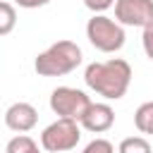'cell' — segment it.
Segmentation results:
<instances>
[{"label": "cell", "mask_w": 153, "mask_h": 153, "mask_svg": "<svg viewBox=\"0 0 153 153\" xmlns=\"http://www.w3.org/2000/svg\"><path fill=\"white\" fill-rule=\"evenodd\" d=\"M84 81L91 91H96L105 100H120L131 84V65L122 57L91 62L84 69Z\"/></svg>", "instance_id": "6da1fadb"}, {"label": "cell", "mask_w": 153, "mask_h": 153, "mask_svg": "<svg viewBox=\"0 0 153 153\" xmlns=\"http://www.w3.org/2000/svg\"><path fill=\"white\" fill-rule=\"evenodd\" d=\"M81 60H84L81 48L74 41L65 38V41L48 45L43 53H38L33 60V69L38 76H62V74H69L72 69H76L81 65Z\"/></svg>", "instance_id": "7a4b0ae2"}, {"label": "cell", "mask_w": 153, "mask_h": 153, "mask_svg": "<svg viewBox=\"0 0 153 153\" xmlns=\"http://www.w3.org/2000/svg\"><path fill=\"white\" fill-rule=\"evenodd\" d=\"M86 38L88 43L100 53H117L124 45V26H120L115 19L105 14H93L86 24Z\"/></svg>", "instance_id": "3957f363"}, {"label": "cell", "mask_w": 153, "mask_h": 153, "mask_svg": "<svg viewBox=\"0 0 153 153\" xmlns=\"http://www.w3.org/2000/svg\"><path fill=\"white\" fill-rule=\"evenodd\" d=\"M81 139V129L79 122L74 120H62L57 117L55 122H50L43 131H41V146L48 153H67L72 148H76Z\"/></svg>", "instance_id": "277c9868"}, {"label": "cell", "mask_w": 153, "mask_h": 153, "mask_svg": "<svg viewBox=\"0 0 153 153\" xmlns=\"http://www.w3.org/2000/svg\"><path fill=\"white\" fill-rule=\"evenodd\" d=\"M91 105V98L81 91V88H72V86H57L50 93V110L62 117V120H74L79 122L86 112V108Z\"/></svg>", "instance_id": "5b68a950"}, {"label": "cell", "mask_w": 153, "mask_h": 153, "mask_svg": "<svg viewBox=\"0 0 153 153\" xmlns=\"http://www.w3.org/2000/svg\"><path fill=\"white\" fill-rule=\"evenodd\" d=\"M115 22L120 26L153 24V0H115Z\"/></svg>", "instance_id": "8992f818"}, {"label": "cell", "mask_w": 153, "mask_h": 153, "mask_svg": "<svg viewBox=\"0 0 153 153\" xmlns=\"http://www.w3.org/2000/svg\"><path fill=\"white\" fill-rule=\"evenodd\" d=\"M38 122V110L31 105V103H12L7 110H5V124L7 129L17 131V134H24V131H31Z\"/></svg>", "instance_id": "52a82bcc"}, {"label": "cell", "mask_w": 153, "mask_h": 153, "mask_svg": "<svg viewBox=\"0 0 153 153\" xmlns=\"http://www.w3.org/2000/svg\"><path fill=\"white\" fill-rule=\"evenodd\" d=\"M79 124L93 134H103L115 124V110L108 103H91L84 112V117L79 120Z\"/></svg>", "instance_id": "ba28073f"}, {"label": "cell", "mask_w": 153, "mask_h": 153, "mask_svg": "<svg viewBox=\"0 0 153 153\" xmlns=\"http://www.w3.org/2000/svg\"><path fill=\"white\" fill-rule=\"evenodd\" d=\"M5 153H41V151H38V143H36L31 136L17 134V136H12V139L7 141Z\"/></svg>", "instance_id": "9c48e42d"}, {"label": "cell", "mask_w": 153, "mask_h": 153, "mask_svg": "<svg viewBox=\"0 0 153 153\" xmlns=\"http://www.w3.org/2000/svg\"><path fill=\"white\" fill-rule=\"evenodd\" d=\"M134 124H136V129H139L141 134H148V131H151V127H153V100L141 103V105L136 108V112H134Z\"/></svg>", "instance_id": "30bf717a"}, {"label": "cell", "mask_w": 153, "mask_h": 153, "mask_svg": "<svg viewBox=\"0 0 153 153\" xmlns=\"http://www.w3.org/2000/svg\"><path fill=\"white\" fill-rule=\"evenodd\" d=\"M14 26H17V10H14V5L0 0V36L12 33Z\"/></svg>", "instance_id": "8fae6325"}, {"label": "cell", "mask_w": 153, "mask_h": 153, "mask_svg": "<svg viewBox=\"0 0 153 153\" xmlns=\"http://www.w3.org/2000/svg\"><path fill=\"white\" fill-rule=\"evenodd\" d=\"M117 153H151V143L143 136H127L122 139Z\"/></svg>", "instance_id": "7c38bea8"}, {"label": "cell", "mask_w": 153, "mask_h": 153, "mask_svg": "<svg viewBox=\"0 0 153 153\" xmlns=\"http://www.w3.org/2000/svg\"><path fill=\"white\" fill-rule=\"evenodd\" d=\"M81 153H115V146H112L108 139H93L91 143L84 146Z\"/></svg>", "instance_id": "4fadbf2b"}, {"label": "cell", "mask_w": 153, "mask_h": 153, "mask_svg": "<svg viewBox=\"0 0 153 153\" xmlns=\"http://www.w3.org/2000/svg\"><path fill=\"white\" fill-rule=\"evenodd\" d=\"M84 5L93 12V14H103L105 10H110L115 5V0H84Z\"/></svg>", "instance_id": "5bb4252c"}, {"label": "cell", "mask_w": 153, "mask_h": 153, "mask_svg": "<svg viewBox=\"0 0 153 153\" xmlns=\"http://www.w3.org/2000/svg\"><path fill=\"white\" fill-rule=\"evenodd\" d=\"M141 43H143V53L153 60V24H148L143 29V36H141Z\"/></svg>", "instance_id": "9a60e30c"}, {"label": "cell", "mask_w": 153, "mask_h": 153, "mask_svg": "<svg viewBox=\"0 0 153 153\" xmlns=\"http://www.w3.org/2000/svg\"><path fill=\"white\" fill-rule=\"evenodd\" d=\"M50 0H14V5L24 7V10H36V7H45Z\"/></svg>", "instance_id": "2e32d148"}, {"label": "cell", "mask_w": 153, "mask_h": 153, "mask_svg": "<svg viewBox=\"0 0 153 153\" xmlns=\"http://www.w3.org/2000/svg\"><path fill=\"white\" fill-rule=\"evenodd\" d=\"M148 134H153V127H151V131H148Z\"/></svg>", "instance_id": "e0dca14e"}]
</instances>
